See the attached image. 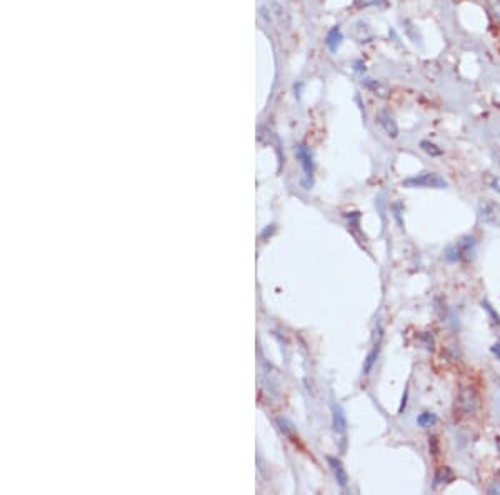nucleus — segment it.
Here are the masks:
<instances>
[{"mask_svg":"<svg viewBox=\"0 0 500 495\" xmlns=\"http://www.w3.org/2000/svg\"><path fill=\"white\" fill-rule=\"evenodd\" d=\"M459 405L464 410V414H475L479 407V395L474 389H464L460 392Z\"/></svg>","mask_w":500,"mask_h":495,"instance_id":"obj_3","label":"nucleus"},{"mask_svg":"<svg viewBox=\"0 0 500 495\" xmlns=\"http://www.w3.org/2000/svg\"><path fill=\"white\" fill-rule=\"evenodd\" d=\"M487 7L494 13V17H497L500 21V0H487Z\"/></svg>","mask_w":500,"mask_h":495,"instance_id":"obj_12","label":"nucleus"},{"mask_svg":"<svg viewBox=\"0 0 500 495\" xmlns=\"http://www.w3.org/2000/svg\"><path fill=\"white\" fill-rule=\"evenodd\" d=\"M377 120H378V124L382 125V129L385 130V134L389 135V137H392V139L399 137V125H397L394 115H392L389 110L378 112Z\"/></svg>","mask_w":500,"mask_h":495,"instance_id":"obj_4","label":"nucleus"},{"mask_svg":"<svg viewBox=\"0 0 500 495\" xmlns=\"http://www.w3.org/2000/svg\"><path fill=\"white\" fill-rule=\"evenodd\" d=\"M437 415L436 414H432V412H422L417 417V426L419 427H422V429H427V427H432V426H436L437 424Z\"/></svg>","mask_w":500,"mask_h":495,"instance_id":"obj_8","label":"nucleus"},{"mask_svg":"<svg viewBox=\"0 0 500 495\" xmlns=\"http://www.w3.org/2000/svg\"><path fill=\"white\" fill-rule=\"evenodd\" d=\"M332 426L337 433H345L347 431V417H345L344 409L340 405H332Z\"/></svg>","mask_w":500,"mask_h":495,"instance_id":"obj_6","label":"nucleus"},{"mask_svg":"<svg viewBox=\"0 0 500 495\" xmlns=\"http://www.w3.org/2000/svg\"><path fill=\"white\" fill-rule=\"evenodd\" d=\"M378 350H380V347H378V344H377V345H376V349H373L372 352L368 354V356H367V359H366V363H364V373H366V375H368V373H371L372 367H373V363H376L377 357H378Z\"/></svg>","mask_w":500,"mask_h":495,"instance_id":"obj_10","label":"nucleus"},{"mask_svg":"<svg viewBox=\"0 0 500 495\" xmlns=\"http://www.w3.org/2000/svg\"><path fill=\"white\" fill-rule=\"evenodd\" d=\"M480 217L485 223L500 227V205L485 200V202L480 204Z\"/></svg>","mask_w":500,"mask_h":495,"instance_id":"obj_2","label":"nucleus"},{"mask_svg":"<svg viewBox=\"0 0 500 495\" xmlns=\"http://www.w3.org/2000/svg\"><path fill=\"white\" fill-rule=\"evenodd\" d=\"M327 462H329L332 474H334V477H335V480H337V484L340 485V487H347L349 474H347V470H345L342 462H340L337 457H327Z\"/></svg>","mask_w":500,"mask_h":495,"instance_id":"obj_5","label":"nucleus"},{"mask_svg":"<svg viewBox=\"0 0 500 495\" xmlns=\"http://www.w3.org/2000/svg\"><path fill=\"white\" fill-rule=\"evenodd\" d=\"M404 187H409V189H447L448 184L447 180L443 179L442 175L436 174V172H424V174L409 177V179L404 180Z\"/></svg>","mask_w":500,"mask_h":495,"instance_id":"obj_1","label":"nucleus"},{"mask_svg":"<svg viewBox=\"0 0 500 495\" xmlns=\"http://www.w3.org/2000/svg\"><path fill=\"white\" fill-rule=\"evenodd\" d=\"M420 148H422L424 152H427L429 156H432V157H438L443 153L442 148H438L436 144L429 142V140H422V142H420Z\"/></svg>","mask_w":500,"mask_h":495,"instance_id":"obj_11","label":"nucleus"},{"mask_svg":"<svg viewBox=\"0 0 500 495\" xmlns=\"http://www.w3.org/2000/svg\"><path fill=\"white\" fill-rule=\"evenodd\" d=\"M296 153H297V158L302 163L303 172H306V177H307V179L312 180V172H314V162H312L310 151H308L306 146H298Z\"/></svg>","mask_w":500,"mask_h":495,"instance_id":"obj_7","label":"nucleus"},{"mask_svg":"<svg viewBox=\"0 0 500 495\" xmlns=\"http://www.w3.org/2000/svg\"><path fill=\"white\" fill-rule=\"evenodd\" d=\"M340 42H342V34H340L339 27H335V29L330 30L329 37H327V45H329L330 50H335L340 45Z\"/></svg>","mask_w":500,"mask_h":495,"instance_id":"obj_9","label":"nucleus"}]
</instances>
